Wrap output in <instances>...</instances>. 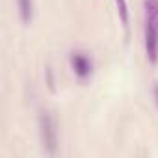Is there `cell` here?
<instances>
[{
    "instance_id": "cell-1",
    "label": "cell",
    "mask_w": 158,
    "mask_h": 158,
    "mask_svg": "<svg viewBox=\"0 0 158 158\" xmlns=\"http://www.w3.org/2000/svg\"><path fill=\"white\" fill-rule=\"evenodd\" d=\"M145 52L151 63L158 61V0H145Z\"/></svg>"
},
{
    "instance_id": "cell-2",
    "label": "cell",
    "mask_w": 158,
    "mask_h": 158,
    "mask_svg": "<svg viewBox=\"0 0 158 158\" xmlns=\"http://www.w3.org/2000/svg\"><path fill=\"white\" fill-rule=\"evenodd\" d=\"M41 136H43V145L47 147L48 154H54L56 152V127H54V121L48 114H41Z\"/></svg>"
},
{
    "instance_id": "cell-3",
    "label": "cell",
    "mask_w": 158,
    "mask_h": 158,
    "mask_svg": "<svg viewBox=\"0 0 158 158\" xmlns=\"http://www.w3.org/2000/svg\"><path fill=\"white\" fill-rule=\"evenodd\" d=\"M71 65H73V71L78 78H88L91 76V71H93V63L91 60L84 54V52H73L71 56Z\"/></svg>"
},
{
    "instance_id": "cell-4",
    "label": "cell",
    "mask_w": 158,
    "mask_h": 158,
    "mask_svg": "<svg viewBox=\"0 0 158 158\" xmlns=\"http://www.w3.org/2000/svg\"><path fill=\"white\" fill-rule=\"evenodd\" d=\"M17 6L23 24H30L34 17V0H17Z\"/></svg>"
},
{
    "instance_id": "cell-5",
    "label": "cell",
    "mask_w": 158,
    "mask_h": 158,
    "mask_svg": "<svg viewBox=\"0 0 158 158\" xmlns=\"http://www.w3.org/2000/svg\"><path fill=\"white\" fill-rule=\"evenodd\" d=\"M117 4V11L121 17V23L125 26V30H128V8H127V0H115Z\"/></svg>"
},
{
    "instance_id": "cell-6",
    "label": "cell",
    "mask_w": 158,
    "mask_h": 158,
    "mask_svg": "<svg viewBox=\"0 0 158 158\" xmlns=\"http://www.w3.org/2000/svg\"><path fill=\"white\" fill-rule=\"evenodd\" d=\"M154 99H156V104H158V86H154Z\"/></svg>"
}]
</instances>
